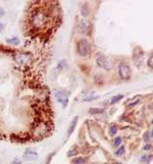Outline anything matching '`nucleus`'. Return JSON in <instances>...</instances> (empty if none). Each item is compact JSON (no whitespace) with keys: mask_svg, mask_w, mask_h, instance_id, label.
<instances>
[{"mask_svg":"<svg viewBox=\"0 0 153 164\" xmlns=\"http://www.w3.org/2000/svg\"><path fill=\"white\" fill-rule=\"evenodd\" d=\"M49 17L42 10H36L31 17V24L37 30L44 29L49 24Z\"/></svg>","mask_w":153,"mask_h":164,"instance_id":"obj_1","label":"nucleus"},{"mask_svg":"<svg viewBox=\"0 0 153 164\" xmlns=\"http://www.w3.org/2000/svg\"><path fill=\"white\" fill-rule=\"evenodd\" d=\"M89 49H90V46H89V43L86 39H81L78 41L76 43V51L81 56V57H86L89 53Z\"/></svg>","mask_w":153,"mask_h":164,"instance_id":"obj_2","label":"nucleus"},{"mask_svg":"<svg viewBox=\"0 0 153 164\" xmlns=\"http://www.w3.org/2000/svg\"><path fill=\"white\" fill-rule=\"evenodd\" d=\"M96 63H97L98 67L103 68L105 70H111L112 69V62L110 61V58H108L103 54H99L97 57Z\"/></svg>","mask_w":153,"mask_h":164,"instance_id":"obj_3","label":"nucleus"},{"mask_svg":"<svg viewBox=\"0 0 153 164\" xmlns=\"http://www.w3.org/2000/svg\"><path fill=\"white\" fill-rule=\"evenodd\" d=\"M131 73L132 72H131V68L129 66V64L125 62H122L118 66V74H119L121 78L129 79L131 77Z\"/></svg>","mask_w":153,"mask_h":164,"instance_id":"obj_4","label":"nucleus"},{"mask_svg":"<svg viewBox=\"0 0 153 164\" xmlns=\"http://www.w3.org/2000/svg\"><path fill=\"white\" fill-rule=\"evenodd\" d=\"M54 95H55V97H56V100H57L58 102L62 104V106L63 107L67 106V102H68L67 92H64L63 90H56L54 92Z\"/></svg>","mask_w":153,"mask_h":164,"instance_id":"obj_5","label":"nucleus"},{"mask_svg":"<svg viewBox=\"0 0 153 164\" xmlns=\"http://www.w3.org/2000/svg\"><path fill=\"white\" fill-rule=\"evenodd\" d=\"M38 158V153L37 152H34V151H31V150H27L24 154V159L26 161H33L35 159Z\"/></svg>","mask_w":153,"mask_h":164,"instance_id":"obj_6","label":"nucleus"},{"mask_svg":"<svg viewBox=\"0 0 153 164\" xmlns=\"http://www.w3.org/2000/svg\"><path fill=\"white\" fill-rule=\"evenodd\" d=\"M47 131V128L44 123H41L36 127V130H35V135L37 137H42L43 135H45V132Z\"/></svg>","mask_w":153,"mask_h":164,"instance_id":"obj_7","label":"nucleus"},{"mask_svg":"<svg viewBox=\"0 0 153 164\" xmlns=\"http://www.w3.org/2000/svg\"><path fill=\"white\" fill-rule=\"evenodd\" d=\"M89 28H90V25H89L88 21H86V19H83V21L80 23L79 31H80V33H82V34H87V33H88V31H89Z\"/></svg>","mask_w":153,"mask_h":164,"instance_id":"obj_8","label":"nucleus"},{"mask_svg":"<svg viewBox=\"0 0 153 164\" xmlns=\"http://www.w3.org/2000/svg\"><path fill=\"white\" fill-rule=\"evenodd\" d=\"M6 42H7L8 44H11V45L17 46V45H19V39L17 38V37H13V38H7L6 39Z\"/></svg>","mask_w":153,"mask_h":164,"instance_id":"obj_9","label":"nucleus"},{"mask_svg":"<svg viewBox=\"0 0 153 164\" xmlns=\"http://www.w3.org/2000/svg\"><path fill=\"white\" fill-rule=\"evenodd\" d=\"M76 121H78V117L73 119L72 124H70V127H69V129H68V135H70L73 133V131H74V129H75V127H76Z\"/></svg>","mask_w":153,"mask_h":164,"instance_id":"obj_10","label":"nucleus"},{"mask_svg":"<svg viewBox=\"0 0 153 164\" xmlns=\"http://www.w3.org/2000/svg\"><path fill=\"white\" fill-rule=\"evenodd\" d=\"M123 97H124V96H122V95H118V96H115V97H113L112 98H111V101H110L111 105H114V104H116V103H118V102H119Z\"/></svg>","mask_w":153,"mask_h":164,"instance_id":"obj_11","label":"nucleus"},{"mask_svg":"<svg viewBox=\"0 0 153 164\" xmlns=\"http://www.w3.org/2000/svg\"><path fill=\"white\" fill-rule=\"evenodd\" d=\"M122 142H123V140H122V137H119V136H117V137H115L114 140H113V146H114L115 148L116 147H118V146L122 144Z\"/></svg>","mask_w":153,"mask_h":164,"instance_id":"obj_12","label":"nucleus"},{"mask_svg":"<svg viewBox=\"0 0 153 164\" xmlns=\"http://www.w3.org/2000/svg\"><path fill=\"white\" fill-rule=\"evenodd\" d=\"M85 162H86V159L85 158H76V159H75L73 161L74 164H84Z\"/></svg>","mask_w":153,"mask_h":164,"instance_id":"obj_13","label":"nucleus"},{"mask_svg":"<svg viewBox=\"0 0 153 164\" xmlns=\"http://www.w3.org/2000/svg\"><path fill=\"white\" fill-rule=\"evenodd\" d=\"M78 153V150H76V148H73L72 150H69L67 152V156L68 157H72V156H76V154Z\"/></svg>","mask_w":153,"mask_h":164,"instance_id":"obj_14","label":"nucleus"},{"mask_svg":"<svg viewBox=\"0 0 153 164\" xmlns=\"http://www.w3.org/2000/svg\"><path fill=\"white\" fill-rule=\"evenodd\" d=\"M124 153V147H123V146L119 147V148L115 151V155H116V156H121V155H123Z\"/></svg>","mask_w":153,"mask_h":164,"instance_id":"obj_15","label":"nucleus"},{"mask_svg":"<svg viewBox=\"0 0 153 164\" xmlns=\"http://www.w3.org/2000/svg\"><path fill=\"white\" fill-rule=\"evenodd\" d=\"M144 140L145 141H150V140H152V132L151 131H147L146 133H145V135H144Z\"/></svg>","mask_w":153,"mask_h":164,"instance_id":"obj_16","label":"nucleus"},{"mask_svg":"<svg viewBox=\"0 0 153 164\" xmlns=\"http://www.w3.org/2000/svg\"><path fill=\"white\" fill-rule=\"evenodd\" d=\"M89 112L92 113V114H96V113H103L104 110L103 109H90Z\"/></svg>","mask_w":153,"mask_h":164,"instance_id":"obj_17","label":"nucleus"},{"mask_svg":"<svg viewBox=\"0 0 153 164\" xmlns=\"http://www.w3.org/2000/svg\"><path fill=\"white\" fill-rule=\"evenodd\" d=\"M116 132H117V127H116L115 125L110 126V135H116Z\"/></svg>","mask_w":153,"mask_h":164,"instance_id":"obj_18","label":"nucleus"},{"mask_svg":"<svg viewBox=\"0 0 153 164\" xmlns=\"http://www.w3.org/2000/svg\"><path fill=\"white\" fill-rule=\"evenodd\" d=\"M150 160H151V157H149V156H143V157L141 158V161H142V162H145V163H149Z\"/></svg>","mask_w":153,"mask_h":164,"instance_id":"obj_19","label":"nucleus"},{"mask_svg":"<svg viewBox=\"0 0 153 164\" xmlns=\"http://www.w3.org/2000/svg\"><path fill=\"white\" fill-rule=\"evenodd\" d=\"M96 98H98V97L96 96V97H87L84 98V102H91V101H93V100H96Z\"/></svg>","mask_w":153,"mask_h":164,"instance_id":"obj_20","label":"nucleus"},{"mask_svg":"<svg viewBox=\"0 0 153 164\" xmlns=\"http://www.w3.org/2000/svg\"><path fill=\"white\" fill-rule=\"evenodd\" d=\"M10 164H21V162L19 161V159H13V160L11 161V163Z\"/></svg>","mask_w":153,"mask_h":164,"instance_id":"obj_21","label":"nucleus"},{"mask_svg":"<svg viewBox=\"0 0 153 164\" xmlns=\"http://www.w3.org/2000/svg\"><path fill=\"white\" fill-rule=\"evenodd\" d=\"M139 103V100H137L136 102H134V103H132V104H129V107H134L135 105H137Z\"/></svg>","mask_w":153,"mask_h":164,"instance_id":"obj_22","label":"nucleus"},{"mask_svg":"<svg viewBox=\"0 0 153 164\" xmlns=\"http://www.w3.org/2000/svg\"><path fill=\"white\" fill-rule=\"evenodd\" d=\"M150 149H151V145H150V144H149V145H146L145 148H144V150H146V151H147V150H150Z\"/></svg>","mask_w":153,"mask_h":164,"instance_id":"obj_23","label":"nucleus"},{"mask_svg":"<svg viewBox=\"0 0 153 164\" xmlns=\"http://www.w3.org/2000/svg\"><path fill=\"white\" fill-rule=\"evenodd\" d=\"M3 29H4V26H3V24H2V23H0V32H2Z\"/></svg>","mask_w":153,"mask_h":164,"instance_id":"obj_24","label":"nucleus"},{"mask_svg":"<svg viewBox=\"0 0 153 164\" xmlns=\"http://www.w3.org/2000/svg\"><path fill=\"white\" fill-rule=\"evenodd\" d=\"M3 14H4V10L2 9V8H0V18H1Z\"/></svg>","mask_w":153,"mask_h":164,"instance_id":"obj_25","label":"nucleus"}]
</instances>
